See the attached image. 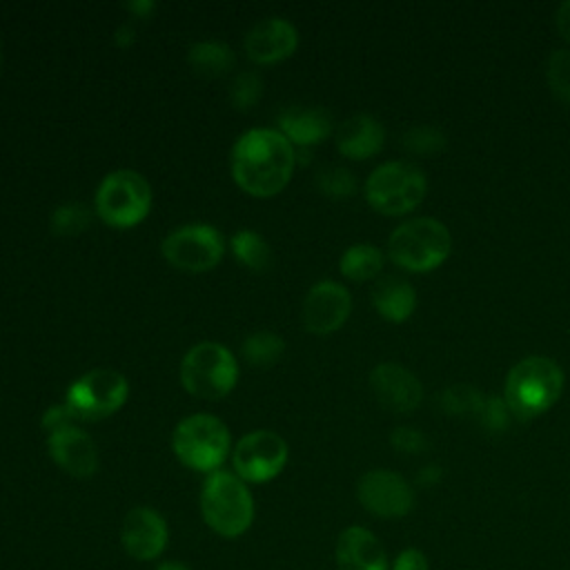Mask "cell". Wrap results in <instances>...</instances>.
Returning <instances> with one entry per match:
<instances>
[{"instance_id": "cell-18", "label": "cell", "mask_w": 570, "mask_h": 570, "mask_svg": "<svg viewBox=\"0 0 570 570\" xmlns=\"http://www.w3.org/2000/svg\"><path fill=\"white\" fill-rule=\"evenodd\" d=\"M338 570H390L385 548L379 537L363 525H347L334 548Z\"/></svg>"}, {"instance_id": "cell-38", "label": "cell", "mask_w": 570, "mask_h": 570, "mask_svg": "<svg viewBox=\"0 0 570 570\" xmlns=\"http://www.w3.org/2000/svg\"><path fill=\"white\" fill-rule=\"evenodd\" d=\"M125 7H127V11H131L138 18H147L156 9V4L151 0H134V2H127Z\"/></svg>"}, {"instance_id": "cell-32", "label": "cell", "mask_w": 570, "mask_h": 570, "mask_svg": "<svg viewBox=\"0 0 570 570\" xmlns=\"http://www.w3.org/2000/svg\"><path fill=\"white\" fill-rule=\"evenodd\" d=\"M261 91H263L261 76H256L252 71H243L234 78V82L229 87V100L236 109L245 111L261 98Z\"/></svg>"}, {"instance_id": "cell-20", "label": "cell", "mask_w": 570, "mask_h": 570, "mask_svg": "<svg viewBox=\"0 0 570 570\" xmlns=\"http://www.w3.org/2000/svg\"><path fill=\"white\" fill-rule=\"evenodd\" d=\"M385 142V127L370 114H354L336 129V149L352 160L376 156Z\"/></svg>"}, {"instance_id": "cell-21", "label": "cell", "mask_w": 570, "mask_h": 570, "mask_svg": "<svg viewBox=\"0 0 570 570\" xmlns=\"http://www.w3.org/2000/svg\"><path fill=\"white\" fill-rule=\"evenodd\" d=\"M372 305L390 323H403L407 321L414 309H416V292L410 285V281L396 276V274H385L381 276L370 292Z\"/></svg>"}, {"instance_id": "cell-30", "label": "cell", "mask_w": 570, "mask_h": 570, "mask_svg": "<svg viewBox=\"0 0 570 570\" xmlns=\"http://www.w3.org/2000/svg\"><path fill=\"white\" fill-rule=\"evenodd\" d=\"M316 187L323 196L345 200L356 194V176L347 167H325L316 174Z\"/></svg>"}, {"instance_id": "cell-27", "label": "cell", "mask_w": 570, "mask_h": 570, "mask_svg": "<svg viewBox=\"0 0 570 570\" xmlns=\"http://www.w3.org/2000/svg\"><path fill=\"white\" fill-rule=\"evenodd\" d=\"M401 147L414 156H432L448 147V136L434 125H412L403 131Z\"/></svg>"}, {"instance_id": "cell-36", "label": "cell", "mask_w": 570, "mask_h": 570, "mask_svg": "<svg viewBox=\"0 0 570 570\" xmlns=\"http://www.w3.org/2000/svg\"><path fill=\"white\" fill-rule=\"evenodd\" d=\"M443 479V468L439 463H425L416 472V485L421 488H434Z\"/></svg>"}, {"instance_id": "cell-2", "label": "cell", "mask_w": 570, "mask_h": 570, "mask_svg": "<svg viewBox=\"0 0 570 570\" xmlns=\"http://www.w3.org/2000/svg\"><path fill=\"white\" fill-rule=\"evenodd\" d=\"M563 370L548 356H525L505 376L503 399L519 421H530L548 412L563 392Z\"/></svg>"}, {"instance_id": "cell-39", "label": "cell", "mask_w": 570, "mask_h": 570, "mask_svg": "<svg viewBox=\"0 0 570 570\" xmlns=\"http://www.w3.org/2000/svg\"><path fill=\"white\" fill-rule=\"evenodd\" d=\"M114 42H116L118 47H129V45L134 42V29H131L129 24L118 27L116 33H114Z\"/></svg>"}, {"instance_id": "cell-28", "label": "cell", "mask_w": 570, "mask_h": 570, "mask_svg": "<svg viewBox=\"0 0 570 570\" xmlns=\"http://www.w3.org/2000/svg\"><path fill=\"white\" fill-rule=\"evenodd\" d=\"M546 82L550 94L570 107V49H554L546 60Z\"/></svg>"}, {"instance_id": "cell-1", "label": "cell", "mask_w": 570, "mask_h": 570, "mask_svg": "<svg viewBox=\"0 0 570 570\" xmlns=\"http://www.w3.org/2000/svg\"><path fill=\"white\" fill-rule=\"evenodd\" d=\"M296 165L294 145L278 129H249L234 142V183L256 198H269L285 189Z\"/></svg>"}, {"instance_id": "cell-24", "label": "cell", "mask_w": 570, "mask_h": 570, "mask_svg": "<svg viewBox=\"0 0 570 570\" xmlns=\"http://www.w3.org/2000/svg\"><path fill=\"white\" fill-rule=\"evenodd\" d=\"M483 392L474 385H468V383H454L450 387H443L434 403L436 407L443 412V414H450V416H472L476 414L481 401H483Z\"/></svg>"}, {"instance_id": "cell-35", "label": "cell", "mask_w": 570, "mask_h": 570, "mask_svg": "<svg viewBox=\"0 0 570 570\" xmlns=\"http://www.w3.org/2000/svg\"><path fill=\"white\" fill-rule=\"evenodd\" d=\"M390 570H430L428 557L416 548H405L396 554Z\"/></svg>"}, {"instance_id": "cell-7", "label": "cell", "mask_w": 570, "mask_h": 570, "mask_svg": "<svg viewBox=\"0 0 570 570\" xmlns=\"http://www.w3.org/2000/svg\"><path fill=\"white\" fill-rule=\"evenodd\" d=\"M178 461L196 472H216L229 452V430L212 414H191L178 421L171 434Z\"/></svg>"}, {"instance_id": "cell-40", "label": "cell", "mask_w": 570, "mask_h": 570, "mask_svg": "<svg viewBox=\"0 0 570 570\" xmlns=\"http://www.w3.org/2000/svg\"><path fill=\"white\" fill-rule=\"evenodd\" d=\"M154 570H191L189 566H185L183 561H176V559H167V561H160Z\"/></svg>"}, {"instance_id": "cell-6", "label": "cell", "mask_w": 570, "mask_h": 570, "mask_svg": "<svg viewBox=\"0 0 570 570\" xmlns=\"http://www.w3.org/2000/svg\"><path fill=\"white\" fill-rule=\"evenodd\" d=\"M238 381L236 356L220 343H196L180 361V383L198 399L216 401L227 396Z\"/></svg>"}, {"instance_id": "cell-31", "label": "cell", "mask_w": 570, "mask_h": 570, "mask_svg": "<svg viewBox=\"0 0 570 570\" xmlns=\"http://www.w3.org/2000/svg\"><path fill=\"white\" fill-rule=\"evenodd\" d=\"M512 419L514 416H512L505 399L503 396H494V394L483 396V401H481V405H479V410L474 414V421L488 434H503L510 428Z\"/></svg>"}, {"instance_id": "cell-8", "label": "cell", "mask_w": 570, "mask_h": 570, "mask_svg": "<svg viewBox=\"0 0 570 570\" xmlns=\"http://www.w3.org/2000/svg\"><path fill=\"white\" fill-rule=\"evenodd\" d=\"M151 209V187L134 169L109 171L96 189V214L111 227H134Z\"/></svg>"}, {"instance_id": "cell-3", "label": "cell", "mask_w": 570, "mask_h": 570, "mask_svg": "<svg viewBox=\"0 0 570 570\" xmlns=\"http://www.w3.org/2000/svg\"><path fill=\"white\" fill-rule=\"evenodd\" d=\"M200 514L209 530L225 539H236L254 521V497L240 476L216 470L207 474L200 488Z\"/></svg>"}, {"instance_id": "cell-4", "label": "cell", "mask_w": 570, "mask_h": 570, "mask_svg": "<svg viewBox=\"0 0 570 570\" xmlns=\"http://www.w3.org/2000/svg\"><path fill=\"white\" fill-rule=\"evenodd\" d=\"M452 249L450 229L430 216H416L396 225L387 238V258L407 272L436 269Z\"/></svg>"}, {"instance_id": "cell-26", "label": "cell", "mask_w": 570, "mask_h": 570, "mask_svg": "<svg viewBox=\"0 0 570 570\" xmlns=\"http://www.w3.org/2000/svg\"><path fill=\"white\" fill-rule=\"evenodd\" d=\"M240 350H243V358L249 365L267 367V365H274L276 361H281V356L285 352V341L274 332L261 330V332L245 336Z\"/></svg>"}, {"instance_id": "cell-5", "label": "cell", "mask_w": 570, "mask_h": 570, "mask_svg": "<svg viewBox=\"0 0 570 570\" xmlns=\"http://www.w3.org/2000/svg\"><path fill=\"white\" fill-rule=\"evenodd\" d=\"M425 191V174L407 160L383 163L365 180V200L383 216H401L416 209Z\"/></svg>"}, {"instance_id": "cell-37", "label": "cell", "mask_w": 570, "mask_h": 570, "mask_svg": "<svg viewBox=\"0 0 570 570\" xmlns=\"http://www.w3.org/2000/svg\"><path fill=\"white\" fill-rule=\"evenodd\" d=\"M554 24L559 36L570 42V0H563L554 11Z\"/></svg>"}, {"instance_id": "cell-34", "label": "cell", "mask_w": 570, "mask_h": 570, "mask_svg": "<svg viewBox=\"0 0 570 570\" xmlns=\"http://www.w3.org/2000/svg\"><path fill=\"white\" fill-rule=\"evenodd\" d=\"M73 421H76V416H73V412L69 410V405H67V403H56V405H51V407L42 414V430H47V434H49V432L62 430V428H67V425H73Z\"/></svg>"}, {"instance_id": "cell-17", "label": "cell", "mask_w": 570, "mask_h": 570, "mask_svg": "<svg viewBox=\"0 0 570 570\" xmlns=\"http://www.w3.org/2000/svg\"><path fill=\"white\" fill-rule=\"evenodd\" d=\"M245 53L258 65H274L289 58L298 47V31L285 18H265L245 36Z\"/></svg>"}, {"instance_id": "cell-23", "label": "cell", "mask_w": 570, "mask_h": 570, "mask_svg": "<svg viewBox=\"0 0 570 570\" xmlns=\"http://www.w3.org/2000/svg\"><path fill=\"white\" fill-rule=\"evenodd\" d=\"M338 269L350 281H372L383 269V252L372 243H354L341 254Z\"/></svg>"}, {"instance_id": "cell-41", "label": "cell", "mask_w": 570, "mask_h": 570, "mask_svg": "<svg viewBox=\"0 0 570 570\" xmlns=\"http://www.w3.org/2000/svg\"><path fill=\"white\" fill-rule=\"evenodd\" d=\"M0 65H2V53H0Z\"/></svg>"}, {"instance_id": "cell-12", "label": "cell", "mask_w": 570, "mask_h": 570, "mask_svg": "<svg viewBox=\"0 0 570 570\" xmlns=\"http://www.w3.org/2000/svg\"><path fill=\"white\" fill-rule=\"evenodd\" d=\"M358 503L374 517L401 519L414 508V488L410 481L385 468L367 470L356 483Z\"/></svg>"}, {"instance_id": "cell-15", "label": "cell", "mask_w": 570, "mask_h": 570, "mask_svg": "<svg viewBox=\"0 0 570 570\" xmlns=\"http://www.w3.org/2000/svg\"><path fill=\"white\" fill-rule=\"evenodd\" d=\"M370 390L374 399L390 412H414L423 401V385L416 374L399 363H379L370 372Z\"/></svg>"}, {"instance_id": "cell-19", "label": "cell", "mask_w": 570, "mask_h": 570, "mask_svg": "<svg viewBox=\"0 0 570 570\" xmlns=\"http://www.w3.org/2000/svg\"><path fill=\"white\" fill-rule=\"evenodd\" d=\"M278 131L298 147L323 142L332 134V116L323 107L289 105L276 118Z\"/></svg>"}, {"instance_id": "cell-13", "label": "cell", "mask_w": 570, "mask_h": 570, "mask_svg": "<svg viewBox=\"0 0 570 570\" xmlns=\"http://www.w3.org/2000/svg\"><path fill=\"white\" fill-rule=\"evenodd\" d=\"M352 312V296L345 285L336 281H318L303 298L301 318L312 334H332L347 321Z\"/></svg>"}, {"instance_id": "cell-25", "label": "cell", "mask_w": 570, "mask_h": 570, "mask_svg": "<svg viewBox=\"0 0 570 570\" xmlns=\"http://www.w3.org/2000/svg\"><path fill=\"white\" fill-rule=\"evenodd\" d=\"M232 252L238 263L254 272H263L269 265V245L267 240L254 229H240L232 236Z\"/></svg>"}, {"instance_id": "cell-33", "label": "cell", "mask_w": 570, "mask_h": 570, "mask_svg": "<svg viewBox=\"0 0 570 570\" xmlns=\"http://www.w3.org/2000/svg\"><path fill=\"white\" fill-rule=\"evenodd\" d=\"M390 445L401 454H423L430 450V439L414 425H396L390 432Z\"/></svg>"}, {"instance_id": "cell-22", "label": "cell", "mask_w": 570, "mask_h": 570, "mask_svg": "<svg viewBox=\"0 0 570 570\" xmlns=\"http://www.w3.org/2000/svg\"><path fill=\"white\" fill-rule=\"evenodd\" d=\"M187 62L200 76L216 78L227 73L234 67V51L229 45L218 40H200L194 42L187 51Z\"/></svg>"}, {"instance_id": "cell-11", "label": "cell", "mask_w": 570, "mask_h": 570, "mask_svg": "<svg viewBox=\"0 0 570 570\" xmlns=\"http://www.w3.org/2000/svg\"><path fill=\"white\" fill-rule=\"evenodd\" d=\"M234 474L245 483H267L287 463V443L272 430H254L240 436L232 452Z\"/></svg>"}, {"instance_id": "cell-29", "label": "cell", "mask_w": 570, "mask_h": 570, "mask_svg": "<svg viewBox=\"0 0 570 570\" xmlns=\"http://www.w3.org/2000/svg\"><path fill=\"white\" fill-rule=\"evenodd\" d=\"M91 223V212L80 203H65L51 212L49 227L56 236H78Z\"/></svg>"}, {"instance_id": "cell-16", "label": "cell", "mask_w": 570, "mask_h": 570, "mask_svg": "<svg viewBox=\"0 0 570 570\" xmlns=\"http://www.w3.org/2000/svg\"><path fill=\"white\" fill-rule=\"evenodd\" d=\"M47 450L53 463L69 476L89 479L98 470V450L94 439L76 423L47 434Z\"/></svg>"}, {"instance_id": "cell-10", "label": "cell", "mask_w": 570, "mask_h": 570, "mask_svg": "<svg viewBox=\"0 0 570 570\" xmlns=\"http://www.w3.org/2000/svg\"><path fill=\"white\" fill-rule=\"evenodd\" d=\"M165 261L180 272H209L225 254V238L214 225L191 223L176 227L163 238Z\"/></svg>"}, {"instance_id": "cell-9", "label": "cell", "mask_w": 570, "mask_h": 570, "mask_svg": "<svg viewBox=\"0 0 570 570\" xmlns=\"http://www.w3.org/2000/svg\"><path fill=\"white\" fill-rule=\"evenodd\" d=\"M129 396L127 379L107 367H96L76 379L65 396V403L76 419L98 421L116 414Z\"/></svg>"}, {"instance_id": "cell-14", "label": "cell", "mask_w": 570, "mask_h": 570, "mask_svg": "<svg viewBox=\"0 0 570 570\" xmlns=\"http://www.w3.org/2000/svg\"><path fill=\"white\" fill-rule=\"evenodd\" d=\"M169 541V528L165 517L147 505L131 508L120 525V543L125 552L136 561L158 559Z\"/></svg>"}]
</instances>
